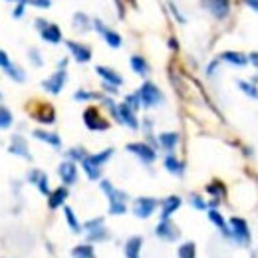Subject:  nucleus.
<instances>
[{
	"mask_svg": "<svg viewBox=\"0 0 258 258\" xmlns=\"http://www.w3.org/2000/svg\"><path fill=\"white\" fill-rule=\"evenodd\" d=\"M32 137H36L38 141H44V143L52 145L54 149H62V139H60L58 133L46 131V129H34V131H32Z\"/></svg>",
	"mask_w": 258,
	"mask_h": 258,
	"instance_id": "obj_20",
	"label": "nucleus"
},
{
	"mask_svg": "<svg viewBox=\"0 0 258 258\" xmlns=\"http://www.w3.org/2000/svg\"><path fill=\"white\" fill-rule=\"evenodd\" d=\"M218 62H226V64H232V66L244 68V66L248 64V56H244V54H240V52H232V50H228V52H222V54L218 56Z\"/></svg>",
	"mask_w": 258,
	"mask_h": 258,
	"instance_id": "obj_22",
	"label": "nucleus"
},
{
	"mask_svg": "<svg viewBox=\"0 0 258 258\" xmlns=\"http://www.w3.org/2000/svg\"><path fill=\"white\" fill-rule=\"evenodd\" d=\"M113 153H115V151H113V147H107V149H103V151H99V153H91V155L87 153L86 161H87V163H91L93 167H99V169H101V167H103V165H105V163L113 157Z\"/></svg>",
	"mask_w": 258,
	"mask_h": 258,
	"instance_id": "obj_23",
	"label": "nucleus"
},
{
	"mask_svg": "<svg viewBox=\"0 0 258 258\" xmlns=\"http://www.w3.org/2000/svg\"><path fill=\"white\" fill-rule=\"evenodd\" d=\"M141 246H143V238L141 236H131L125 242V258H141Z\"/></svg>",
	"mask_w": 258,
	"mask_h": 258,
	"instance_id": "obj_21",
	"label": "nucleus"
},
{
	"mask_svg": "<svg viewBox=\"0 0 258 258\" xmlns=\"http://www.w3.org/2000/svg\"><path fill=\"white\" fill-rule=\"evenodd\" d=\"M189 203H191L197 211H207V201H205L201 195H197V193H193V195L189 197Z\"/></svg>",
	"mask_w": 258,
	"mask_h": 258,
	"instance_id": "obj_44",
	"label": "nucleus"
},
{
	"mask_svg": "<svg viewBox=\"0 0 258 258\" xmlns=\"http://www.w3.org/2000/svg\"><path fill=\"white\" fill-rule=\"evenodd\" d=\"M36 189H38L42 195H46V197L52 193V189H50V181H48V175H46L44 171L40 173V177H38V181H36Z\"/></svg>",
	"mask_w": 258,
	"mask_h": 258,
	"instance_id": "obj_39",
	"label": "nucleus"
},
{
	"mask_svg": "<svg viewBox=\"0 0 258 258\" xmlns=\"http://www.w3.org/2000/svg\"><path fill=\"white\" fill-rule=\"evenodd\" d=\"M218 64H220V62H218V58H216V60H213V62L209 64V68H207V76H209V78H213V76H215V72H216Z\"/></svg>",
	"mask_w": 258,
	"mask_h": 258,
	"instance_id": "obj_50",
	"label": "nucleus"
},
{
	"mask_svg": "<svg viewBox=\"0 0 258 258\" xmlns=\"http://www.w3.org/2000/svg\"><path fill=\"white\" fill-rule=\"evenodd\" d=\"M84 125L89 131H107L109 129V121L105 117H101L97 107H86L84 111Z\"/></svg>",
	"mask_w": 258,
	"mask_h": 258,
	"instance_id": "obj_3",
	"label": "nucleus"
},
{
	"mask_svg": "<svg viewBox=\"0 0 258 258\" xmlns=\"http://www.w3.org/2000/svg\"><path fill=\"white\" fill-rule=\"evenodd\" d=\"M8 153H12V155H16V157H22V159H26V161H32L30 147H28L26 139H24L22 135H18V133H14V135L10 137V143H8Z\"/></svg>",
	"mask_w": 258,
	"mask_h": 258,
	"instance_id": "obj_9",
	"label": "nucleus"
},
{
	"mask_svg": "<svg viewBox=\"0 0 258 258\" xmlns=\"http://www.w3.org/2000/svg\"><path fill=\"white\" fill-rule=\"evenodd\" d=\"M242 2H244L248 8H252L256 14H258V0H242Z\"/></svg>",
	"mask_w": 258,
	"mask_h": 258,
	"instance_id": "obj_55",
	"label": "nucleus"
},
{
	"mask_svg": "<svg viewBox=\"0 0 258 258\" xmlns=\"http://www.w3.org/2000/svg\"><path fill=\"white\" fill-rule=\"evenodd\" d=\"M101 103H103V105H105V109H107V111L111 113V117H113V119H115V121L119 123V113H117V103H115V101H113L111 97H105V95H103V99H101Z\"/></svg>",
	"mask_w": 258,
	"mask_h": 258,
	"instance_id": "obj_42",
	"label": "nucleus"
},
{
	"mask_svg": "<svg viewBox=\"0 0 258 258\" xmlns=\"http://www.w3.org/2000/svg\"><path fill=\"white\" fill-rule=\"evenodd\" d=\"M179 141H181V137H179V133H177V131H165V133H161V135L157 137L159 147H161V149H165L167 153H173V151H175V147L179 145Z\"/></svg>",
	"mask_w": 258,
	"mask_h": 258,
	"instance_id": "obj_19",
	"label": "nucleus"
},
{
	"mask_svg": "<svg viewBox=\"0 0 258 258\" xmlns=\"http://www.w3.org/2000/svg\"><path fill=\"white\" fill-rule=\"evenodd\" d=\"M169 10H171V12H173V16L177 18V22H181V24H185V22H187V20H185V16L179 12V8H177L173 2H169Z\"/></svg>",
	"mask_w": 258,
	"mask_h": 258,
	"instance_id": "obj_47",
	"label": "nucleus"
},
{
	"mask_svg": "<svg viewBox=\"0 0 258 258\" xmlns=\"http://www.w3.org/2000/svg\"><path fill=\"white\" fill-rule=\"evenodd\" d=\"M228 230H230V238L236 242V244H242V246H248L250 244V228H248V222L240 216H232L228 220Z\"/></svg>",
	"mask_w": 258,
	"mask_h": 258,
	"instance_id": "obj_2",
	"label": "nucleus"
},
{
	"mask_svg": "<svg viewBox=\"0 0 258 258\" xmlns=\"http://www.w3.org/2000/svg\"><path fill=\"white\" fill-rule=\"evenodd\" d=\"M99 189L105 193V197H107L109 205H115V203H125V205H127V199H129V195H127L125 191H119L117 187H113V183H111V181L103 179V181L99 183Z\"/></svg>",
	"mask_w": 258,
	"mask_h": 258,
	"instance_id": "obj_12",
	"label": "nucleus"
},
{
	"mask_svg": "<svg viewBox=\"0 0 258 258\" xmlns=\"http://www.w3.org/2000/svg\"><path fill=\"white\" fill-rule=\"evenodd\" d=\"M115 2V6H117V14H119V18H123L125 16V6H123V0H113Z\"/></svg>",
	"mask_w": 258,
	"mask_h": 258,
	"instance_id": "obj_52",
	"label": "nucleus"
},
{
	"mask_svg": "<svg viewBox=\"0 0 258 258\" xmlns=\"http://www.w3.org/2000/svg\"><path fill=\"white\" fill-rule=\"evenodd\" d=\"M68 197H70V191H68V187H56L50 195H48V209L50 211H56V209H60V207H64L66 205V201H68Z\"/></svg>",
	"mask_w": 258,
	"mask_h": 258,
	"instance_id": "obj_16",
	"label": "nucleus"
},
{
	"mask_svg": "<svg viewBox=\"0 0 258 258\" xmlns=\"http://www.w3.org/2000/svg\"><path fill=\"white\" fill-rule=\"evenodd\" d=\"M129 66H131V70H133L137 76H141V78L149 76V72H151L149 62H147L143 56H131V60H129Z\"/></svg>",
	"mask_w": 258,
	"mask_h": 258,
	"instance_id": "obj_26",
	"label": "nucleus"
},
{
	"mask_svg": "<svg viewBox=\"0 0 258 258\" xmlns=\"http://www.w3.org/2000/svg\"><path fill=\"white\" fill-rule=\"evenodd\" d=\"M236 86H238V89H240L242 93H246L248 97H252V99H258V87H256L254 84H250V82H244V80H238V82H236Z\"/></svg>",
	"mask_w": 258,
	"mask_h": 258,
	"instance_id": "obj_36",
	"label": "nucleus"
},
{
	"mask_svg": "<svg viewBox=\"0 0 258 258\" xmlns=\"http://www.w3.org/2000/svg\"><path fill=\"white\" fill-rule=\"evenodd\" d=\"M66 46H68L72 58H74L78 64H87V62L91 60V48H89V46H86V44H82V42H76V40H68Z\"/></svg>",
	"mask_w": 258,
	"mask_h": 258,
	"instance_id": "obj_11",
	"label": "nucleus"
},
{
	"mask_svg": "<svg viewBox=\"0 0 258 258\" xmlns=\"http://www.w3.org/2000/svg\"><path fill=\"white\" fill-rule=\"evenodd\" d=\"M129 109H133L135 113H137V109L141 107V99H139V93L137 91H133V93H129V95H125V101H123Z\"/></svg>",
	"mask_w": 258,
	"mask_h": 258,
	"instance_id": "obj_40",
	"label": "nucleus"
},
{
	"mask_svg": "<svg viewBox=\"0 0 258 258\" xmlns=\"http://www.w3.org/2000/svg\"><path fill=\"white\" fill-rule=\"evenodd\" d=\"M111 234H109V230L105 228V226H99V228H93V230H89V232H86V242L87 244H93V242H103V240H107Z\"/></svg>",
	"mask_w": 258,
	"mask_h": 258,
	"instance_id": "obj_31",
	"label": "nucleus"
},
{
	"mask_svg": "<svg viewBox=\"0 0 258 258\" xmlns=\"http://www.w3.org/2000/svg\"><path fill=\"white\" fill-rule=\"evenodd\" d=\"M129 153H133L135 157H139L141 159V163H145V165H151V163H155V159H157V151L151 147V145H147V143H143V141H137V143H127V147H125Z\"/></svg>",
	"mask_w": 258,
	"mask_h": 258,
	"instance_id": "obj_5",
	"label": "nucleus"
},
{
	"mask_svg": "<svg viewBox=\"0 0 258 258\" xmlns=\"http://www.w3.org/2000/svg\"><path fill=\"white\" fill-rule=\"evenodd\" d=\"M10 62H12V60L8 58V54H6L4 50H0V68H2V70H4V68H8V66H10Z\"/></svg>",
	"mask_w": 258,
	"mask_h": 258,
	"instance_id": "obj_49",
	"label": "nucleus"
},
{
	"mask_svg": "<svg viewBox=\"0 0 258 258\" xmlns=\"http://www.w3.org/2000/svg\"><path fill=\"white\" fill-rule=\"evenodd\" d=\"M181 205H183V199H181V197H177V195L167 197V199L161 203V220H169L171 215L181 209Z\"/></svg>",
	"mask_w": 258,
	"mask_h": 258,
	"instance_id": "obj_18",
	"label": "nucleus"
},
{
	"mask_svg": "<svg viewBox=\"0 0 258 258\" xmlns=\"http://www.w3.org/2000/svg\"><path fill=\"white\" fill-rule=\"evenodd\" d=\"M66 82H68V72H66V70H56L50 78H46V80L42 82V87H44L48 93L58 95V93L64 89Z\"/></svg>",
	"mask_w": 258,
	"mask_h": 258,
	"instance_id": "obj_7",
	"label": "nucleus"
},
{
	"mask_svg": "<svg viewBox=\"0 0 258 258\" xmlns=\"http://www.w3.org/2000/svg\"><path fill=\"white\" fill-rule=\"evenodd\" d=\"M99 226H105V218H103V216L89 218V220H86V222L82 224V228H84L86 232H89V230H93V228H99Z\"/></svg>",
	"mask_w": 258,
	"mask_h": 258,
	"instance_id": "obj_41",
	"label": "nucleus"
},
{
	"mask_svg": "<svg viewBox=\"0 0 258 258\" xmlns=\"http://www.w3.org/2000/svg\"><path fill=\"white\" fill-rule=\"evenodd\" d=\"M72 258H95V250L91 244H78L72 248Z\"/></svg>",
	"mask_w": 258,
	"mask_h": 258,
	"instance_id": "obj_33",
	"label": "nucleus"
},
{
	"mask_svg": "<svg viewBox=\"0 0 258 258\" xmlns=\"http://www.w3.org/2000/svg\"><path fill=\"white\" fill-rule=\"evenodd\" d=\"M201 6L216 20H224L230 14V0H201Z\"/></svg>",
	"mask_w": 258,
	"mask_h": 258,
	"instance_id": "obj_4",
	"label": "nucleus"
},
{
	"mask_svg": "<svg viewBox=\"0 0 258 258\" xmlns=\"http://www.w3.org/2000/svg\"><path fill=\"white\" fill-rule=\"evenodd\" d=\"M74 99L76 101H93V99H103V93H97V91H87V89H78L74 93Z\"/></svg>",
	"mask_w": 258,
	"mask_h": 258,
	"instance_id": "obj_35",
	"label": "nucleus"
},
{
	"mask_svg": "<svg viewBox=\"0 0 258 258\" xmlns=\"http://www.w3.org/2000/svg\"><path fill=\"white\" fill-rule=\"evenodd\" d=\"M95 74L105 82V84H109V86H115V87H119V86H123V78H121V74H117L113 68H107V66H97L95 68Z\"/></svg>",
	"mask_w": 258,
	"mask_h": 258,
	"instance_id": "obj_17",
	"label": "nucleus"
},
{
	"mask_svg": "<svg viewBox=\"0 0 258 258\" xmlns=\"http://www.w3.org/2000/svg\"><path fill=\"white\" fill-rule=\"evenodd\" d=\"M107 213H109L111 216H121V215H125V213H127V205H125V203H115V205H109Z\"/></svg>",
	"mask_w": 258,
	"mask_h": 258,
	"instance_id": "obj_45",
	"label": "nucleus"
},
{
	"mask_svg": "<svg viewBox=\"0 0 258 258\" xmlns=\"http://www.w3.org/2000/svg\"><path fill=\"white\" fill-rule=\"evenodd\" d=\"M139 99H141V107H157L163 103V91L153 84V82H145L139 89Z\"/></svg>",
	"mask_w": 258,
	"mask_h": 258,
	"instance_id": "obj_1",
	"label": "nucleus"
},
{
	"mask_svg": "<svg viewBox=\"0 0 258 258\" xmlns=\"http://www.w3.org/2000/svg\"><path fill=\"white\" fill-rule=\"evenodd\" d=\"M48 24H50V22H48V20H44V18H36V20H34V26H36V30H40V32H42V30H44Z\"/></svg>",
	"mask_w": 258,
	"mask_h": 258,
	"instance_id": "obj_51",
	"label": "nucleus"
},
{
	"mask_svg": "<svg viewBox=\"0 0 258 258\" xmlns=\"http://www.w3.org/2000/svg\"><path fill=\"white\" fill-rule=\"evenodd\" d=\"M0 101H2V93H0Z\"/></svg>",
	"mask_w": 258,
	"mask_h": 258,
	"instance_id": "obj_58",
	"label": "nucleus"
},
{
	"mask_svg": "<svg viewBox=\"0 0 258 258\" xmlns=\"http://www.w3.org/2000/svg\"><path fill=\"white\" fill-rule=\"evenodd\" d=\"M209 220L222 232V236H226V238H230V230H228V224H226V220H224V216L216 211V209H209Z\"/></svg>",
	"mask_w": 258,
	"mask_h": 258,
	"instance_id": "obj_25",
	"label": "nucleus"
},
{
	"mask_svg": "<svg viewBox=\"0 0 258 258\" xmlns=\"http://www.w3.org/2000/svg\"><path fill=\"white\" fill-rule=\"evenodd\" d=\"M72 26H74V30H78V32H87V30L93 28V26H91V20H89L87 14H84V12H76V14H74Z\"/></svg>",
	"mask_w": 258,
	"mask_h": 258,
	"instance_id": "obj_29",
	"label": "nucleus"
},
{
	"mask_svg": "<svg viewBox=\"0 0 258 258\" xmlns=\"http://www.w3.org/2000/svg\"><path fill=\"white\" fill-rule=\"evenodd\" d=\"M12 123H14L12 111L8 107H4V105H0V129H8Z\"/></svg>",
	"mask_w": 258,
	"mask_h": 258,
	"instance_id": "obj_37",
	"label": "nucleus"
},
{
	"mask_svg": "<svg viewBox=\"0 0 258 258\" xmlns=\"http://www.w3.org/2000/svg\"><path fill=\"white\" fill-rule=\"evenodd\" d=\"M28 4H32V6H36V8H50L52 6V0H28Z\"/></svg>",
	"mask_w": 258,
	"mask_h": 258,
	"instance_id": "obj_46",
	"label": "nucleus"
},
{
	"mask_svg": "<svg viewBox=\"0 0 258 258\" xmlns=\"http://www.w3.org/2000/svg\"><path fill=\"white\" fill-rule=\"evenodd\" d=\"M58 175H60L64 187H72V185L78 183V165L72 163V161H64L58 167Z\"/></svg>",
	"mask_w": 258,
	"mask_h": 258,
	"instance_id": "obj_13",
	"label": "nucleus"
},
{
	"mask_svg": "<svg viewBox=\"0 0 258 258\" xmlns=\"http://www.w3.org/2000/svg\"><path fill=\"white\" fill-rule=\"evenodd\" d=\"M66 157H68V161H72V163H76V161H84L86 157H87V151L84 149V147H72L68 153H66Z\"/></svg>",
	"mask_w": 258,
	"mask_h": 258,
	"instance_id": "obj_38",
	"label": "nucleus"
},
{
	"mask_svg": "<svg viewBox=\"0 0 258 258\" xmlns=\"http://www.w3.org/2000/svg\"><path fill=\"white\" fill-rule=\"evenodd\" d=\"M248 62L258 70V52H250V56H248Z\"/></svg>",
	"mask_w": 258,
	"mask_h": 258,
	"instance_id": "obj_56",
	"label": "nucleus"
},
{
	"mask_svg": "<svg viewBox=\"0 0 258 258\" xmlns=\"http://www.w3.org/2000/svg\"><path fill=\"white\" fill-rule=\"evenodd\" d=\"M91 26L95 28V32L97 34H101L103 36V40H105V44L109 46V48H121V44H123V38L115 32V30H111V28H107L99 18H95V20H91Z\"/></svg>",
	"mask_w": 258,
	"mask_h": 258,
	"instance_id": "obj_6",
	"label": "nucleus"
},
{
	"mask_svg": "<svg viewBox=\"0 0 258 258\" xmlns=\"http://www.w3.org/2000/svg\"><path fill=\"white\" fill-rule=\"evenodd\" d=\"M165 169H167L171 175H177V177H183V175H185V163L179 161L173 153H169V155L165 157Z\"/></svg>",
	"mask_w": 258,
	"mask_h": 258,
	"instance_id": "obj_27",
	"label": "nucleus"
},
{
	"mask_svg": "<svg viewBox=\"0 0 258 258\" xmlns=\"http://www.w3.org/2000/svg\"><path fill=\"white\" fill-rule=\"evenodd\" d=\"M117 113H119V123H121V125H127L129 129H133V131H137V129L141 127V123H139L135 111L129 109L125 103H119V105H117Z\"/></svg>",
	"mask_w": 258,
	"mask_h": 258,
	"instance_id": "obj_14",
	"label": "nucleus"
},
{
	"mask_svg": "<svg viewBox=\"0 0 258 258\" xmlns=\"http://www.w3.org/2000/svg\"><path fill=\"white\" fill-rule=\"evenodd\" d=\"M157 207H159V201H157V199H153V197H139V199H135V203H133V215H135L137 218H149V216L155 213Z\"/></svg>",
	"mask_w": 258,
	"mask_h": 258,
	"instance_id": "obj_8",
	"label": "nucleus"
},
{
	"mask_svg": "<svg viewBox=\"0 0 258 258\" xmlns=\"http://www.w3.org/2000/svg\"><path fill=\"white\" fill-rule=\"evenodd\" d=\"M28 58H30L32 66H36V68H42V66H44V60H42V54H40L38 48H30V50H28Z\"/></svg>",
	"mask_w": 258,
	"mask_h": 258,
	"instance_id": "obj_43",
	"label": "nucleus"
},
{
	"mask_svg": "<svg viewBox=\"0 0 258 258\" xmlns=\"http://www.w3.org/2000/svg\"><path fill=\"white\" fill-rule=\"evenodd\" d=\"M101 87H103V91H107V93H111V95H115L117 91H119V87H115V86H109V84H101Z\"/></svg>",
	"mask_w": 258,
	"mask_h": 258,
	"instance_id": "obj_54",
	"label": "nucleus"
},
{
	"mask_svg": "<svg viewBox=\"0 0 258 258\" xmlns=\"http://www.w3.org/2000/svg\"><path fill=\"white\" fill-rule=\"evenodd\" d=\"M167 46H169L173 52H179V42H177V38H175V36H171V38L167 40Z\"/></svg>",
	"mask_w": 258,
	"mask_h": 258,
	"instance_id": "obj_53",
	"label": "nucleus"
},
{
	"mask_svg": "<svg viewBox=\"0 0 258 258\" xmlns=\"http://www.w3.org/2000/svg\"><path fill=\"white\" fill-rule=\"evenodd\" d=\"M40 36H42V40L48 42V44H60V42H62V30H60V26H56V24H48V26L40 32Z\"/></svg>",
	"mask_w": 258,
	"mask_h": 258,
	"instance_id": "obj_24",
	"label": "nucleus"
},
{
	"mask_svg": "<svg viewBox=\"0 0 258 258\" xmlns=\"http://www.w3.org/2000/svg\"><path fill=\"white\" fill-rule=\"evenodd\" d=\"M32 117L42 125H52L56 121V109L50 103H40V107L32 111Z\"/></svg>",
	"mask_w": 258,
	"mask_h": 258,
	"instance_id": "obj_15",
	"label": "nucleus"
},
{
	"mask_svg": "<svg viewBox=\"0 0 258 258\" xmlns=\"http://www.w3.org/2000/svg\"><path fill=\"white\" fill-rule=\"evenodd\" d=\"M64 216H66V222H68V226H70V230L74 232V234H80L84 228H82V222L78 220V216H76V213H74V209L72 207H64Z\"/></svg>",
	"mask_w": 258,
	"mask_h": 258,
	"instance_id": "obj_30",
	"label": "nucleus"
},
{
	"mask_svg": "<svg viewBox=\"0 0 258 258\" xmlns=\"http://www.w3.org/2000/svg\"><path fill=\"white\" fill-rule=\"evenodd\" d=\"M205 191H207L213 199H218V201H222V199L226 197V187H224V183H222V181H218V179L211 181V183L205 187Z\"/></svg>",
	"mask_w": 258,
	"mask_h": 258,
	"instance_id": "obj_28",
	"label": "nucleus"
},
{
	"mask_svg": "<svg viewBox=\"0 0 258 258\" xmlns=\"http://www.w3.org/2000/svg\"><path fill=\"white\" fill-rule=\"evenodd\" d=\"M177 256H179V258H197V244H195L193 240L183 242V244L177 248Z\"/></svg>",
	"mask_w": 258,
	"mask_h": 258,
	"instance_id": "obj_34",
	"label": "nucleus"
},
{
	"mask_svg": "<svg viewBox=\"0 0 258 258\" xmlns=\"http://www.w3.org/2000/svg\"><path fill=\"white\" fill-rule=\"evenodd\" d=\"M155 234H157L161 240H165V242H175V240H179V236H181L177 224H175L171 218H169V220H161V222L155 226Z\"/></svg>",
	"mask_w": 258,
	"mask_h": 258,
	"instance_id": "obj_10",
	"label": "nucleus"
},
{
	"mask_svg": "<svg viewBox=\"0 0 258 258\" xmlns=\"http://www.w3.org/2000/svg\"><path fill=\"white\" fill-rule=\"evenodd\" d=\"M40 173H42L40 169H32V171H30V173L26 175V181H28L30 185H36V181H38V177H40Z\"/></svg>",
	"mask_w": 258,
	"mask_h": 258,
	"instance_id": "obj_48",
	"label": "nucleus"
},
{
	"mask_svg": "<svg viewBox=\"0 0 258 258\" xmlns=\"http://www.w3.org/2000/svg\"><path fill=\"white\" fill-rule=\"evenodd\" d=\"M66 66H68V58L60 60V64H58V70H66Z\"/></svg>",
	"mask_w": 258,
	"mask_h": 258,
	"instance_id": "obj_57",
	"label": "nucleus"
},
{
	"mask_svg": "<svg viewBox=\"0 0 258 258\" xmlns=\"http://www.w3.org/2000/svg\"><path fill=\"white\" fill-rule=\"evenodd\" d=\"M4 72H6V76H8L10 80H14L16 84L26 82V72H24L18 64H14V62H10V66H8V68H4Z\"/></svg>",
	"mask_w": 258,
	"mask_h": 258,
	"instance_id": "obj_32",
	"label": "nucleus"
}]
</instances>
